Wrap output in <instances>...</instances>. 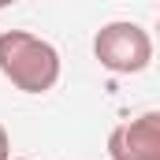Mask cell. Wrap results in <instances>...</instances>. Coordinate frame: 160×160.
<instances>
[{
  "instance_id": "5",
  "label": "cell",
  "mask_w": 160,
  "mask_h": 160,
  "mask_svg": "<svg viewBox=\"0 0 160 160\" xmlns=\"http://www.w3.org/2000/svg\"><path fill=\"white\" fill-rule=\"evenodd\" d=\"M11 4H15V0H0V11H4V8H11Z\"/></svg>"
},
{
  "instance_id": "2",
  "label": "cell",
  "mask_w": 160,
  "mask_h": 160,
  "mask_svg": "<svg viewBox=\"0 0 160 160\" xmlns=\"http://www.w3.org/2000/svg\"><path fill=\"white\" fill-rule=\"evenodd\" d=\"M93 56L112 75H138L153 63V38L145 26L130 22V19L104 22L93 38Z\"/></svg>"
},
{
  "instance_id": "4",
  "label": "cell",
  "mask_w": 160,
  "mask_h": 160,
  "mask_svg": "<svg viewBox=\"0 0 160 160\" xmlns=\"http://www.w3.org/2000/svg\"><path fill=\"white\" fill-rule=\"evenodd\" d=\"M11 157V138H8V130L0 127V160H8Z\"/></svg>"
},
{
  "instance_id": "3",
  "label": "cell",
  "mask_w": 160,
  "mask_h": 160,
  "mask_svg": "<svg viewBox=\"0 0 160 160\" xmlns=\"http://www.w3.org/2000/svg\"><path fill=\"white\" fill-rule=\"evenodd\" d=\"M112 160H160V112H142L108 134Z\"/></svg>"
},
{
  "instance_id": "1",
  "label": "cell",
  "mask_w": 160,
  "mask_h": 160,
  "mask_svg": "<svg viewBox=\"0 0 160 160\" xmlns=\"http://www.w3.org/2000/svg\"><path fill=\"white\" fill-rule=\"evenodd\" d=\"M60 52L52 41L30 30H4L0 34V75L22 93H48L60 82Z\"/></svg>"
},
{
  "instance_id": "6",
  "label": "cell",
  "mask_w": 160,
  "mask_h": 160,
  "mask_svg": "<svg viewBox=\"0 0 160 160\" xmlns=\"http://www.w3.org/2000/svg\"><path fill=\"white\" fill-rule=\"evenodd\" d=\"M8 160H11V157H8ZM15 160H26V157H15Z\"/></svg>"
}]
</instances>
